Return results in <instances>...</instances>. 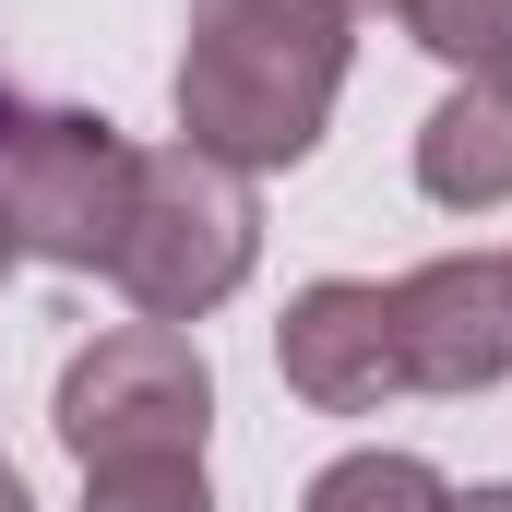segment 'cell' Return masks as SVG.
<instances>
[{"label": "cell", "mask_w": 512, "mask_h": 512, "mask_svg": "<svg viewBox=\"0 0 512 512\" xmlns=\"http://www.w3.org/2000/svg\"><path fill=\"white\" fill-rule=\"evenodd\" d=\"M346 60H358L346 0H191L179 72H167L179 143L239 167V179L310 167L334 131V96H346Z\"/></svg>", "instance_id": "cell-1"}, {"label": "cell", "mask_w": 512, "mask_h": 512, "mask_svg": "<svg viewBox=\"0 0 512 512\" xmlns=\"http://www.w3.org/2000/svg\"><path fill=\"white\" fill-rule=\"evenodd\" d=\"M262 262V191L239 167L191 155V143H155L131 167V227L108 251V286H120L143 322H215Z\"/></svg>", "instance_id": "cell-2"}, {"label": "cell", "mask_w": 512, "mask_h": 512, "mask_svg": "<svg viewBox=\"0 0 512 512\" xmlns=\"http://www.w3.org/2000/svg\"><path fill=\"white\" fill-rule=\"evenodd\" d=\"M48 429L60 453L96 477V465H203L215 441V370L179 322H108L96 346L60 358L48 393Z\"/></svg>", "instance_id": "cell-3"}, {"label": "cell", "mask_w": 512, "mask_h": 512, "mask_svg": "<svg viewBox=\"0 0 512 512\" xmlns=\"http://www.w3.org/2000/svg\"><path fill=\"white\" fill-rule=\"evenodd\" d=\"M131 143L108 108H12L0 120V227L24 262H60V274H108L131 227Z\"/></svg>", "instance_id": "cell-4"}, {"label": "cell", "mask_w": 512, "mask_h": 512, "mask_svg": "<svg viewBox=\"0 0 512 512\" xmlns=\"http://www.w3.org/2000/svg\"><path fill=\"white\" fill-rule=\"evenodd\" d=\"M274 370L310 417H382L405 393V346H393V286L370 274H310L274 322Z\"/></svg>", "instance_id": "cell-5"}, {"label": "cell", "mask_w": 512, "mask_h": 512, "mask_svg": "<svg viewBox=\"0 0 512 512\" xmlns=\"http://www.w3.org/2000/svg\"><path fill=\"white\" fill-rule=\"evenodd\" d=\"M393 346H405V393H501L512 382L501 251H441L417 274H393Z\"/></svg>", "instance_id": "cell-6"}, {"label": "cell", "mask_w": 512, "mask_h": 512, "mask_svg": "<svg viewBox=\"0 0 512 512\" xmlns=\"http://www.w3.org/2000/svg\"><path fill=\"white\" fill-rule=\"evenodd\" d=\"M417 191H429L441 215L512 203V96L489 84V72H465V84L417 120Z\"/></svg>", "instance_id": "cell-7"}, {"label": "cell", "mask_w": 512, "mask_h": 512, "mask_svg": "<svg viewBox=\"0 0 512 512\" xmlns=\"http://www.w3.org/2000/svg\"><path fill=\"white\" fill-rule=\"evenodd\" d=\"M298 512H453V489H441V465L429 453H334L310 489H298Z\"/></svg>", "instance_id": "cell-8"}, {"label": "cell", "mask_w": 512, "mask_h": 512, "mask_svg": "<svg viewBox=\"0 0 512 512\" xmlns=\"http://www.w3.org/2000/svg\"><path fill=\"white\" fill-rule=\"evenodd\" d=\"M393 24H405L429 60H453V72H489L512 48V0H393Z\"/></svg>", "instance_id": "cell-9"}, {"label": "cell", "mask_w": 512, "mask_h": 512, "mask_svg": "<svg viewBox=\"0 0 512 512\" xmlns=\"http://www.w3.org/2000/svg\"><path fill=\"white\" fill-rule=\"evenodd\" d=\"M84 512H215V477L203 465H96Z\"/></svg>", "instance_id": "cell-10"}, {"label": "cell", "mask_w": 512, "mask_h": 512, "mask_svg": "<svg viewBox=\"0 0 512 512\" xmlns=\"http://www.w3.org/2000/svg\"><path fill=\"white\" fill-rule=\"evenodd\" d=\"M453 512H512V489H453Z\"/></svg>", "instance_id": "cell-11"}, {"label": "cell", "mask_w": 512, "mask_h": 512, "mask_svg": "<svg viewBox=\"0 0 512 512\" xmlns=\"http://www.w3.org/2000/svg\"><path fill=\"white\" fill-rule=\"evenodd\" d=\"M0 512H36V489H24V477H12V465H0Z\"/></svg>", "instance_id": "cell-12"}, {"label": "cell", "mask_w": 512, "mask_h": 512, "mask_svg": "<svg viewBox=\"0 0 512 512\" xmlns=\"http://www.w3.org/2000/svg\"><path fill=\"white\" fill-rule=\"evenodd\" d=\"M489 84H501V96H512V48H501V60H489Z\"/></svg>", "instance_id": "cell-13"}, {"label": "cell", "mask_w": 512, "mask_h": 512, "mask_svg": "<svg viewBox=\"0 0 512 512\" xmlns=\"http://www.w3.org/2000/svg\"><path fill=\"white\" fill-rule=\"evenodd\" d=\"M12 262H24V251H12V227H0V274H12Z\"/></svg>", "instance_id": "cell-14"}, {"label": "cell", "mask_w": 512, "mask_h": 512, "mask_svg": "<svg viewBox=\"0 0 512 512\" xmlns=\"http://www.w3.org/2000/svg\"><path fill=\"white\" fill-rule=\"evenodd\" d=\"M346 12H393V0H346Z\"/></svg>", "instance_id": "cell-15"}, {"label": "cell", "mask_w": 512, "mask_h": 512, "mask_svg": "<svg viewBox=\"0 0 512 512\" xmlns=\"http://www.w3.org/2000/svg\"><path fill=\"white\" fill-rule=\"evenodd\" d=\"M0 120H12V84H0Z\"/></svg>", "instance_id": "cell-16"}, {"label": "cell", "mask_w": 512, "mask_h": 512, "mask_svg": "<svg viewBox=\"0 0 512 512\" xmlns=\"http://www.w3.org/2000/svg\"><path fill=\"white\" fill-rule=\"evenodd\" d=\"M501 274H512V251H501Z\"/></svg>", "instance_id": "cell-17"}]
</instances>
